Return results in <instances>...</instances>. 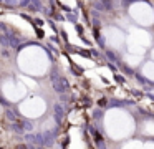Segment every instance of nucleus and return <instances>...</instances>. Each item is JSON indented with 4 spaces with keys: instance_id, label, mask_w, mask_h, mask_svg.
Returning a JSON list of instances; mask_svg holds the SVG:
<instances>
[{
    "instance_id": "9d476101",
    "label": "nucleus",
    "mask_w": 154,
    "mask_h": 149,
    "mask_svg": "<svg viewBox=\"0 0 154 149\" xmlns=\"http://www.w3.org/2000/svg\"><path fill=\"white\" fill-rule=\"evenodd\" d=\"M143 132L144 134H154V123L152 121H147L143 124Z\"/></svg>"
},
{
    "instance_id": "6e6552de",
    "label": "nucleus",
    "mask_w": 154,
    "mask_h": 149,
    "mask_svg": "<svg viewBox=\"0 0 154 149\" xmlns=\"http://www.w3.org/2000/svg\"><path fill=\"white\" fill-rule=\"evenodd\" d=\"M143 75L146 76V78H149V79H152V81H154V63H152V61H151V63H146V65H144Z\"/></svg>"
},
{
    "instance_id": "1a4fd4ad",
    "label": "nucleus",
    "mask_w": 154,
    "mask_h": 149,
    "mask_svg": "<svg viewBox=\"0 0 154 149\" xmlns=\"http://www.w3.org/2000/svg\"><path fill=\"white\" fill-rule=\"evenodd\" d=\"M141 56H143V55H136V53H128V55L124 56V60H126V61L129 63L131 66H136L137 63L141 61Z\"/></svg>"
},
{
    "instance_id": "f03ea898",
    "label": "nucleus",
    "mask_w": 154,
    "mask_h": 149,
    "mask_svg": "<svg viewBox=\"0 0 154 149\" xmlns=\"http://www.w3.org/2000/svg\"><path fill=\"white\" fill-rule=\"evenodd\" d=\"M104 128L109 138L124 139L134 131V121L123 109H109L104 116Z\"/></svg>"
},
{
    "instance_id": "423d86ee",
    "label": "nucleus",
    "mask_w": 154,
    "mask_h": 149,
    "mask_svg": "<svg viewBox=\"0 0 154 149\" xmlns=\"http://www.w3.org/2000/svg\"><path fill=\"white\" fill-rule=\"evenodd\" d=\"M129 13H131V17L139 23V25L147 26V25H152L154 23V10H152V7L147 5V3H144V2H137V3H134V5H131Z\"/></svg>"
},
{
    "instance_id": "9b49d317",
    "label": "nucleus",
    "mask_w": 154,
    "mask_h": 149,
    "mask_svg": "<svg viewBox=\"0 0 154 149\" xmlns=\"http://www.w3.org/2000/svg\"><path fill=\"white\" fill-rule=\"evenodd\" d=\"M5 3H8V5H18V3L22 2V0H4Z\"/></svg>"
},
{
    "instance_id": "f257e3e1",
    "label": "nucleus",
    "mask_w": 154,
    "mask_h": 149,
    "mask_svg": "<svg viewBox=\"0 0 154 149\" xmlns=\"http://www.w3.org/2000/svg\"><path fill=\"white\" fill-rule=\"evenodd\" d=\"M17 65L22 73L30 76H43L50 70V58L42 46L30 45L20 50Z\"/></svg>"
},
{
    "instance_id": "39448f33",
    "label": "nucleus",
    "mask_w": 154,
    "mask_h": 149,
    "mask_svg": "<svg viewBox=\"0 0 154 149\" xmlns=\"http://www.w3.org/2000/svg\"><path fill=\"white\" fill-rule=\"evenodd\" d=\"M151 45V36L144 30L131 28L129 36H128V51L136 53V55H144L146 48Z\"/></svg>"
},
{
    "instance_id": "20e7f679",
    "label": "nucleus",
    "mask_w": 154,
    "mask_h": 149,
    "mask_svg": "<svg viewBox=\"0 0 154 149\" xmlns=\"http://www.w3.org/2000/svg\"><path fill=\"white\" fill-rule=\"evenodd\" d=\"M20 113L28 119H37L47 111V103L40 96H32V98H25L20 103Z\"/></svg>"
},
{
    "instance_id": "0eeeda50",
    "label": "nucleus",
    "mask_w": 154,
    "mask_h": 149,
    "mask_svg": "<svg viewBox=\"0 0 154 149\" xmlns=\"http://www.w3.org/2000/svg\"><path fill=\"white\" fill-rule=\"evenodd\" d=\"M103 36H104L106 45L111 46V48H119V46H123L124 42H126V36L123 35V32H119V30L114 28V26H108L103 32Z\"/></svg>"
},
{
    "instance_id": "f8f14e48",
    "label": "nucleus",
    "mask_w": 154,
    "mask_h": 149,
    "mask_svg": "<svg viewBox=\"0 0 154 149\" xmlns=\"http://www.w3.org/2000/svg\"><path fill=\"white\" fill-rule=\"evenodd\" d=\"M152 58H154V50H152Z\"/></svg>"
},
{
    "instance_id": "7ed1b4c3",
    "label": "nucleus",
    "mask_w": 154,
    "mask_h": 149,
    "mask_svg": "<svg viewBox=\"0 0 154 149\" xmlns=\"http://www.w3.org/2000/svg\"><path fill=\"white\" fill-rule=\"evenodd\" d=\"M0 91L8 101L12 103H18L22 99L27 98V86L20 81V79H14V78H5L0 85Z\"/></svg>"
}]
</instances>
